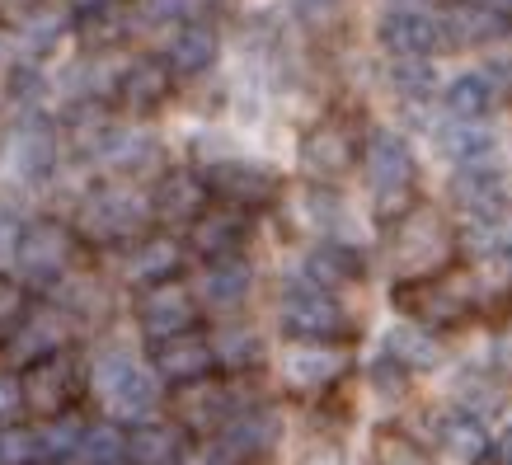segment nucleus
<instances>
[{
  "instance_id": "obj_8",
  "label": "nucleus",
  "mask_w": 512,
  "mask_h": 465,
  "mask_svg": "<svg viewBox=\"0 0 512 465\" xmlns=\"http://www.w3.org/2000/svg\"><path fill=\"white\" fill-rule=\"evenodd\" d=\"M151 367H156L160 381L184 390V386H198V381H212L217 353H212V339L202 329H184V334L151 343Z\"/></svg>"
},
{
  "instance_id": "obj_35",
  "label": "nucleus",
  "mask_w": 512,
  "mask_h": 465,
  "mask_svg": "<svg viewBox=\"0 0 512 465\" xmlns=\"http://www.w3.org/2000/svg\"><path fill=\"white\" fill-rule=\"evenodd\" d=\"M357 273H362V268H357V259L348 249H315L311 264H306V278H311V287H320V292L339 287V282H353Z\"/></svg>"
},
{
  "instance_id": "obj_17",
  "label": "nucleus",
  "mask_w": 512,
  "mask_h": 465,
  "mask_svg": "<svg viewBox=\"0 0 512 465\" xmlns=\"http://www.w3.org/2000/svg\"><path fill=\"white\" fill-rule=\"evenodd\" d=\"M179 264H184V245L170 240V235H141L137 245L127 249V282H137L141 292L146 287H160V282L179 278Z\"/></svg>"
},
{
  "instance_id": "obj_28",
  "label": "nucleus",
  "mask_w": 512,
  "mask_h": 465,
  "mask_svg": "<svg viewBox=\"0 0 512 465\" xmlns=\"http://www.w3.org/2000/svg\"><path fill=\"white\" fill-rule=\"evenodd\" d=\"M76 456L85 465H123L127 461V433L118 423H90V428H80V447Z\"/></svg>"
},
{
  "instance_id": "obj_27",
  "label": "nucleus",
  "mask_w": 512,
  "mask_h": 465,
  "mask_svg": "<svg viewBox=\"0 0 512 465\" xmlns=\"http://www.w3.org/2000/svg\"><path fill=\"white\" fill-rule=\"evenodd\" d=\"M494 99H498L494 80L484 76V71H470V76H461L447 90V113L456 123H480L484 113L494 109Z\"/></svg>"
},
{
  "instance_id": "obj_11",
  "label": "nucleus",
  "mask_w": 512,
  "mask_h": 465,
  "mask_svg": "<svg viewBox=\"0 0 512 465\" xmlns=\"http://www.w3.org/2000/svg\"><path fill=\"white\" fill-rule=\"evenodd\" d=\"M202 184L226 207H264L278 193V174L264 170V165H249V160H221V165L207 170Z\"/></svg>"
},
{
  "instance_id": "obj_24",
  "label": "nucleus",
  "mask_w": 512,
  "mask_h": 465,
  "mask_svg": "<svg viewBox=\"0 0 512 465\" xmlns=\"http://www.w3.org/2000/svg\"><path fill=\"white\" fill-rule=\"evenodd\" d=\"M217 62V33L207 29V24H184V29L174 33L170 43V57H165V66H170L174 76H202L207 66Z\"/></svg>"
},
{
  "instance_id": "obj_1",
  "label": "nucleus",
  "mask_w": 512,
  "mask_h": 465,
  "mask_svg": "<svg viewBox=\"0 0 512 465\" xmlns=\"http://www.w3.org/2000/svg\"><path fill=\"white\" fill-rule=\"evenodd\" d=\"M146 221H151V198H141L127 184H99L80 198L71 231L90 245H137L146 235Z\"/></svg>"
},
{
  "instance_id": "obj_45",
  "label": "nucleus",
  "mask_w": 512,
  "mask_h": 465,
  "mask_svg": "<svg viewBox=\"0 0 512 465\" xmlns=\"http://www.w3.org/2000/svg\"><path fill=\"white\" fill-rule=\"evenodd\" d=\"M109 0H71V10H80V15H94V10H104Z\"/></svg>"
},
{
  "instance_id": "obj_23",
  "label": "nucleus",
  "mask_w": 512,
  "mask_h": 465,
  "mask_svg": "<svg viewBox=\"0 0 512 465\" xmlns=\"http://www.w3.org/2000/svg\"><path fill=\"white\" fill-rule=\"evenodd\" d=\"M240 245H245V226L235 212H202L193 221V249H198L207 264L217 259H240Z\"/></svg>"
},
{
  "instance_id": "obj_34",
  "label": "nucleus",
  "mask_w": 512,
  "mask_h": 465,
  "mask_svg": "<svg viewBox=\"0 0 512 465\" xmlns=\"http://www.w3.org/2000/svg\"><path fill=\"white\" fill-rule=\"evenodd\" d=\"M19 24H24V47H29L33 57H47V52L57 47V38L66 33V15L52 5V0H47V5H38L33 15H24Z\"/></svg>"
},
{
  "instance_id": "obj_44",
  "label": "nucleus",
  "mask_w": 512,
  "mask_h": 465,
  "mask_svg": "<svg viewBox=\"0 0 512 465\" xmlns=\"http://www.w3.org/2000/svg\"><path fill=\"white\" fill-rule=\"evenodd\" d=\"M475 5H480V10H489V15H498V19L512 10V0H475Z\"/></svg>"
},
{
  "instance_id": "obj_29",
  "label": "nucleus",
  "mask_w": 512,
  "mask_h": 465,
  "mask_svg": "<svg viewBox=\"0 0 512 465\" xmlns=\"http://www.w3.org/2000/svg\"><path fill=\"white\" fill-rule=\"evenodd\" d=\"M43 423H0V465H43Z\"/></svg>"
},
{
  "instance_id": "obj_14",
  "label": "nucleus",
  "mask_w": 512,
  "mask_h": 465,
  "mask_svg": "<svg viewBox=\"0 0 512 465\" xmlns=\"http://www.w3.org/2000/svg\"><path fill=\"white\" fill-rule=\"evenodd\" d=\"M174 90V71L165 62H156V57H141V62H132L123 71V76L113 80V99L123 104L127 113H156L165 99H170Z\"/></svg>"
},
{
  "instance_id": "obj_3",
  "label": "nucleus",
  "mask_w": 512,
  "mask_h": 465,
  "mask_svg": "<svg viewBox=\"0 0 512 465\" xmlns=\"http://www.w3.org/2000/svg\"><path fill=\"white\" fill-rule=\"evenodd\" d=\"M76 249H80V240L66 221H57V217L29 221L24 235H19V249H15L19 282H24V287H43V292L62 287V282L71 278V268H76Z\"/></svg>"
},
{
  "instance_id": "obj_10",
  "label": "nucleus",
  "mask_w": 512,
  "mask_h": 465,
  "mask_svg": "<svg viewBox=\"0 0 512 465\" xmlns=\"http://www.w3.org/2000/svg\"><path fill=\"white\" fill-rule=\"evenodd\" d=\"M367 174H372L381 212H395V202H404L409 188H414V155L395 132H372V141H367Z\"/></svg>"
},
{
  "instance_id": "obj_22",
  "label": "nucleus",
  "mask_w": 512,
  "mask_h": 465,
  "mask_svg": "<svg viewBox=\"0 0 512 465\" xmlns=\"http://www.w3.org/2000/svg\"><path fill=\"white\" fill-rule=\"evenodd\" d=\"M503 29V19L480 10L475 0H461V5H447L442 15H437V38H447L451 47H470V43H489L498 38Z\"/></svg>"
},
{
  "instance_id": "obj_13",
  "label": "nucleus",
  "mask_w": 512,
  "mask_h": 465,
  "mask_svg": "<svg viewBox=\"0 0 512 465\" xmlns=\"http://www.w3.org/2000/svg\"><path fill=\"white\" fill-rule=\"evenodd\" d=\"M353 160H357V132L348 123H339V118H325L301 141V165L315 179H339L343 170H353Z\"/></svg>"
},
{
  "instance_id": "obj_40",
  "label": "nucleus",
  "mask_w": 512,
  "mask_h": 465,
  "mask_svg": "<svg viewBox=\"0 0 512 465\" xmlns=\"http://www.w3.org/2000/svg\"><path fill=\"white\" fill-rule=\"evenodd\" d=\"M19 235H24V221H19L15 207L0 202V273L15 264V249H19Z\"/></svg>"
},
{
  "instance_id": "obj_25",
  "label": "nucleus",
  "mask_w": 512,
  "mask_h": 465,
  "mask_svg": "<svg viewBox=\"0 0 512 465\" xmlns=\"http://www.w3.org/2000/svg\"><path fill=\"white\" fill-rule=\"evenodd\" d=\"M184 456V437L170 423H137L127 433V461L132 465H179Z\"/></svg>"
},
{
  "instance_id": "obj_37",
  "label": "nucleus",
  "mask_w": 512,
  "mask_h": 465,
  "mask_svg": "<svg viewBox=\"0 0 512 465\" xmlns=\"http://www.w3.org/2000/svg\"><path fill=\"white\" fill-rule=\"evenodd\" d=\"M212 353L226 367H245V362L259 357V339H254V329H226L221 339H212Z\"/></svg>"
},
{
  "instance_id": "obj_6",
  "label": "nucleus",
  "mask_w": 512,
  "mask_h": 465,
  "mask_svg": "<svg viewBox=\"0 0 512 465\" xmlns=\"http://www.w3.org/2000/svg\"><path fill=\"white\" fill-rule=\"evenodd\" d=\"M390 254H395V264H404L409 273H419V278H437V268L451 259L447 221L437 217L433 207H414L409 217L395 221Z\"/></svg>"
},
{
  "instance_id": "obj_32",
  "label": "nucleus",
  "mask_w": 512,
  "mask_h": 465,
  "mask_svg": "<svg viewBox=\"0 0 512 465\" xmlns=\"http://www.w3.org/2000/svg\"><path fill=\"white\" fill-rule=\"evenodd\" d=\"M437 433H442V442H447V447L456 451L461 461H480L484 451H489V437H484V428L475 423V414H470V409H461V414H447Z\"/></svg>"
},
{
  "instance_id": "obj_9",
  "label": "nucleus",
  "mask_w": 512,
  "mask_h": 465,
  "mask_svg": "<svg viewBox=\"0 0 512 465\" xmlns=\"http://www.w3.org/2000/svg\"><path fill=\"white\" fill-rule=\"evenodd\" d=\"M137 325L151 343L170 339V334H184V329H198V301L184 282H160V287H146L137 301Z\"/></svg>"
},
{
  "instance_id": "obj_16",
  "label": "nucleus",
  "mask_w": 512,
  "mask_h": 465,
  "mask_svg": "<svg viewBox=\"0 0 512 465\" xmlns=\"http://www.w3.org/2000/svg\"><path fill=\"white\" fill-rule=\"evenodd\" d=\"M343 367H348V353L334 348V343H296L282 357V376L292 390H320L329 381H339Z\"/></svg>"
},
{
  "instance_id": "obj_41",
  "label": "nucleus",
  "mask_w": 512,
  "mask_h": 465,
  "mask_svg": "<svg viewBox=\"0 0 512 465\" xmlns=\"http://www.w3.org/2000/svg\"><path fill=\"white\" fill-rule=\"evenodd\" d=\"M19 409V376L0 372V423H10V414Z\"/></svg>"
},
{
  "instance_id": "obj_31",
  "label": "nucleus",
  "mask_w": 512,
  "mask_h": 465,
  "mask_svg": "<svg viewBox=\"0 0 512 465\" xmlns=\"http://www.w3.org/2000/svg\"><path fill=\"white\" fill-rule=\"evenodd\" d=\"M386 353L400 362V372L404 367H414V372H428V367H437V343L423 334V329H409V325H400V329H390V339H386Z\"/></svg>"
},
{
  "instance_id": "obj_12",
  "label": "nucleus",
  "mask_w": 512,
  "mask_h": 465,
  "mask_svg": "<svg viewBox=\"0 0 512 465\" xmlns=\"http://www.w3.org/2000/svg\"><path fill=\"white\" fill-rule=\"evenodd\" d=\"M451 198L466 212V221L475 226H503V212H508V188H503V174L498 165H480V170H461L456 184H451Z\"/></svg>"
},
{
  "instance_id": "obj_42",
  "label": "nucleus",
  "mask_w": 512,
  "mask_h": 465,
  "mask_svg": "<svg viewBox=\"0 0 512 465\" xmlns=\"http://www.w3.org/2000/svg\"><path fill=\"white\" fill-rule=\"evenodd\" d=\"M38 5H47V0H5V15H10V19H24V15H33Z\"/></svg>"
},
{
  "instance_id": "obj_38",
  "label": "nucleus",
  "mask_w": 512,
  "mask_h": 465,
  "mask_svg": "<svg viewBox=\"0 0 512 465\" xmlns=\"http://www.w3.org/2000/svg\"><path fill=\"white\" fill-rule=\"evenodd\" d=\"M395 90L423 99V94L433 90V66L423 62V57H395Z\"/></svg>"
},
{
  "instance_id": "obj_21",
  "label": "nucleus",
  "mask_w": 512,
  "mask_h": 465,
  "mask_svg": "<svg viewBox=\"0 0 512 465\" xmlns=\"http://www.w3.org/2000/svg\"><path fill=\"white\" fill-rule=\"evenodd\" d=\"M437 146H442L461 170H480V165H494L498 137L484 123H456V118H451L447 127H437Z\"/></svg>"
},
{
  "instance_id": "obj_30",
  "label": "nucleus",
  "mask_w": 512,
  "mask_h": 465,
  "mask_svg": "<svg viewBox=\"0 0 512 465\" xmlns=\"http://www.w3.org/2000/svg\"><path fill=\"white\" fill-rule=\"evenodd\" d=\"M202 292H207V301L221 310H231L245 301L249 292V268L240 264V259H217V264H207V282H202Z\"/></svg>"
},
{
  "instance_id": "obj_39",
  "label": "nucleus",
  "mask_w": 512,
  "mask_h": 465,
  "mask_svg": "<svg viewBox=\"0 0 512 465\" xmlns=\"http://www.w3.org/2000/svg\"><path fill=\"white\" fill-rule=\"evenodd\" d=\"M193 5H198V0H141V19H151V24L184 19V24H193Z\"/></svg>"
},
{
  "instance_id": "obj_15",
  "label": "nucleus",
  "mask_w": 512,
  "mask_h": 465,
  "mask_svg": "<svg viewBox=\"0 0 512 465\" xmlns=\"http://www.w3.org/2000/svg\"><path fill=\"white\" fill-rule=\"evenodd\" d=\"M207 184L193 179L188 170L165 174L151 193V221H165V226H193V221L207 212Z\"/></svg>"
},
{
  "instance_id": "obj_26",
  "label": "nucleus",
  "mask_w": 512,
  "mask_h": 465,
  "mask_svg": "<svg viewBox=\"0 0 512 465\" xmlns=\"http://www.w3.org/2000/svg\"><path fill=\"white\" fill-rule=\"evenodd\" d=\"M278 437V423L268 409H249V414H231V423L221 428V442L235 456H254V451H268Z\"/></svg>"
},
{
  "instance_id": "obj_46",
  "label": "nucleus",
  "mask_w": 512,
  "mask_h": 465,
  "mask_svg": "<svg viewBox=\"0 0 512 465\" xmlns=\"http://www.w3.org/2000/svg\"><path fill=\"white\" fill-rule=\"evenodd\" d=\"M503 465H512V433L503 437Z\"/></svg>"
},
{
  "instance_id": "obj_48",
  "label": "nucleus",
  "mask_w": 512,
  "mask_h": 465,
  "mask_svg": "<svg viewBox=\"0 0 512 465\" xmlns=\"http://www.w3.org/2000/svg\"><path fill=\"white\" fill-rule=\"evenodd\" d=\"M400 10H409V0H404V5H400Z\"/></svg>"
},
{
  "instance_id": "obj_4",
  "label": "nucleus",
  "mask_w": 512,
  "mask_h": 465,
  "mask_svg": "<svg viewBox=\"0 0 512 465\" xmlns=\"http://www.w3.org/2000/svg\"><path fill=\"white\" fill-rule=\"evenodd\" d=\"M57 160H62V132L52 118H43L38 109L19 113L5 141H0V170L10 174L15 184L33 188V184H47L52 170H57Z\"/></svg>"
},
{
  "instance_id": "obj_36",
  "label": "nucleus",
  "mask_w": 512,
  "mask_h": 465,
  "mask_svg": "<svg viewBox=\"0 0 512 465\" xmlns=\"http://www.w3.org/2000/svg\"><path fill=\"white\" fill-rule=\"evenodd\" d=\"M33 315V301H29V287L10 273H0V343H10L19 334V325Z\"/></svg>"
},
{
  "instance_id": "obj_7",
  "label": "nucleus",
  "mask_w": 512,
  "mask_h": 465,
  "mask_svg": "<svg viewBox=\"0 0 512 465\" xmlns=\"http://www.w3.org/2000/svg\"><path fill=\"white\" fill-rule=\"evenodd\" d=\"M282 329L296 343H339L348 334V315L329 292L301 282V287L282 296Z\"/></svg>"
},
{
  "instance_id": "obj_5",
  "label": "nucleus",
  "mask_w": 512,
  "mask_h": 465,
  "mask_svg": "<svg viewBox=\"0 0 512 465\" xmlns=\"http://www.w3.org/2000/svg\"><path fill=\"white\" fill-rule=\"evenodd\" d=\"M90 381H94L99 404L113 414V423H118V419H123V423L146 419V414L156 409V400H160L156 376L146 372L132 353H104L99 362H94Z\"/></svg>"
},
{
  "instance_id": "obj_20",
  "label": "nucleus",
  "mask_w": 512,
  "mask_h": 465,
  "mask_svg": "<svg viewBox=\"0 0 512 465\" xmlns=\"http://www.w3.org/2000/svg\"><path fill=\"white\" fill-rule=\"evenodd\" d=\"M381 43H386V52H395V57H428L437 43V19L423 15V10H390L386 19H381Z\"/></svg>"
},
{
  "instance_id": "obj_18",
  "label": "nucleus",
  "mask_w": 512,
  "mask_h": 465,
  "mask_svg": "<svg viewBox=\"0 0 512 465\" xmlns=\"http://www.w3.org/2000/svg\"><path fill=\"white\" fill-rule=\"evenodd\" d=\"M94 160L99 165H109L113 174H146L151 165L160 160V146L146 132H137V127H118L109 123L104 127V137H99V146H94Z\"/></svg>"
},
{
  "instance_id": "obj_2",
  "label": "nucleus",
  "mask_w": 512,
  "mask_h": 465,
  "mask_svg": "<svg viewBox=\"0 0 512 465\" xmlns=\"http://www.w3.org/2000/svg\"><path fill=\"white\" fill-rule=\"evenodd\" d=\"M80 395H85V362L71 348H57L19 372V409L38 423L71 419Z\"/></svg>"
},
{
  "instance_id": "obj_47",
  "label": "nucleus",
  "mask_w": 512,
  "mask_h": 465,
  "mask_svg": "<svg viewBox=\"0 0 512 465\" xmlns=\"http://www.w3.org/2000/svg\"><path fill=\"white\" fill-rule=\"evenodd\" d=\"M43 465H66V461H43Z\"/></svg>"
},
{
  "instance_id": "obj_43",
  "label": "nucleus",
  "mask_w": 512,
  "mask_h": 465,
  "mask_svg": "<svg viewBox=\"0 0 512 465\" xmlns=\"http://www.w3.org/2000/svg\"><path fill=\"white\" fill-rule=\"evenodd\" d=\"M296 5H301V15H329L339 0H296Z\"/></svg>"
},
{
  "instance_id": "obj_33",
  "label": "nucleus",
  "mask_w": 512,
  "mask_h": 465,
  "mask_svg": "<svg viewBox=\"0 0 512 465\" xmlns=\"http://www.w3.org/2000/svg\"><path fill=\"white\" fill-rule=\"evenodd\" d=\"M367 465H437V461L414 442V437L395 433V428H381V433L372 437V456H367Z\"/></svg>"
},
{
  "instance_id": "obj_19",
  "label": "nucleus",
  "mask_w": 512,
  "mask_h": 465,
  "mask_svg": "<svg viewBox=\"0 0 512 465\" xmlns=\"http://www.w3.org/2000/svg\"><path fill=\"white\" fill-rule=\"evenodd\" d=\"M395 301H400L404 310H414L419 320L437 325V329L456 325V320L466 315V301H461L456 292H447V282H437V278H409L400 292H395Z\"/></svg>"
}]
</instances>
